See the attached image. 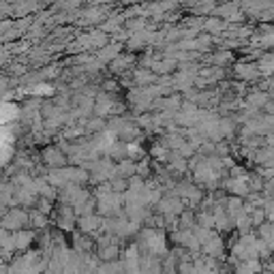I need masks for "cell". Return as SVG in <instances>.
Masks as SVG:
<instances>
[{"mask_svg":"<svg viewBox=\"0 0 274 274\" xmlns=\"http://www.w3.org/2000/svg\"><path fill=\"white\" fill-rule=\"evenodd\" d=\"M13 140H11V133H9L7 126H0V167L11 159L13 154Z\"/></svg>","mask_w":274,"mask_h":274,"instance_id":"obj_1","label":"cell"},{"mask_svg":"<svg viewBox=\"0 0 274 274\" xmlns=\"http://www.w3.org/2000/svg\"><path fill=\"white\" fill-rule=\"evenodd\" d=\"M19 116V107L11 101H0V126L11 124L13 120H17Z\"/></svg>","mask_w":274,"mask_h":274,"instance_id":"obj_2","label":"cell"}]
</instances>
